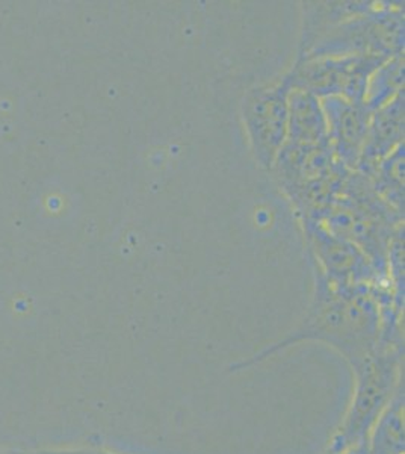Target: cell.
Here are the masks:
<instances>
[{
	"mask_svg": "<svg viewBox=\"0 0 405 454\" xmlns=\"http://www.w3.org/2000/svg\"><path fill=\"white\" fill-rule=\"evenodd\" d=\"M353 376L351 402L327 449L338 454H348L368 442L377 419L404 383L401 347L381 340L374 355L353 370Z\"/></svg>",
	"mask_w": 405,
	"mask_h": 454,
	"instance_id": "cell-1",
	"label": "cell"
},
{
	"mask_svg": "<svg viewBox=\"0 0 405 454\" xmlns=\"http://www.w3.org/2000/svg\"><path fill=\"white\" fill-rule=\"evenodd\" d=\"M404 451L405 391L402 383L370 430L368 454H404Z\"/></svg>",
	"mask_w": 405,
	"mask_h": 454,
	"instance_id": "cell-2",
	"label": "cell"
},
{
	"mask_svg": "<svg viewBox=\"0 0 405 454\" xmlns=\"http://www.w3.org/2000/svg\"><path fill=\"white\" fill-rule=\"evenodd\" d=\"M23 454H119L103 449H62L40 450V451H21Z\"/></svg>",
	"mask_w": 405,
	"mask_h": 454,
	"instance_id": "cell-3",
	"label": "cell"
},
{
	"mask_svg": "<svg viewBox=\"0 0 405 454\" xmlns=\"http://www.w3.org/2000/svg\"><path fill=\"white\" fill-rule=\"evenodd\" d=\"M348 454H368V442H366L364 445H362V447H359V449L349 451Z\"/></svg>",
	"mask_w": 405,
	"mask_h": 454,
	"instance_id": "cell-4",
	"label": "cell"
},
{
	"mask_svg": "<svg viewBox=\"0 0 405 454\" xmlns=\"http://www.w3.org/2000/svg\"><path fill=\"white\" fill-rule=\"evenodd\" d=\"M0 454H23L19 450H2L0 449Z\"/></svg>",
	"mask_w": 405,
	"mask_h": 454,
	"instance_id": "cell-5",
	"label": "cell"
},
{
	"mask_svg": "<svg viewBox=\"0 0 405 454\" xmlns=\"http://www.w3.org/2000/svg\"><path fill=\"white\" fill-rule=\"evenodd\" d=\"M323 454H338V453H334V451H330V450H327V451H325V453H323Z\"/></svg>",
	"mask_w": 405,
	"mask_h": 454,
	"instance_id": "cell-6",
	"label": "cell"
}]
</instances>
